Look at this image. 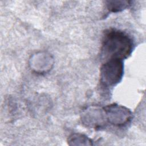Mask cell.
Here are the masks:
<instances>
[{"mask_svg":"<svg viewBox=\"0 0 146 146\" xmlns=\"http://www.w3.org/2000/svg\"><path fill=\"white\" fill-rule=\"evenodd\" d=\"M133 48V40L126 33L116 29H108L104 33L100 50L105 61L110 59H126L130 56Z\"/></svg>","mask_w":146,"mask_h":146,"instance_id":"1","label":"cell"},{"mask_svg":"<svg viewBox=\"0 0 146 146\" xmlns=\"http://www.w3.org/2000/svg\"><path fill=\"white\" fill-rule=\"evenodd\" d=\"M123 60L110 59L105 61L100 68V83L105 87H113L119 83L123 76Z\"/></svg>","mask_w":146,"mask_h":146,"instance_id":"2","label":"cell"},{"mask_svg":"<svg viewBox=\"0 0 146 146\" xmlns=\"http://www.w3.org/2000/svg\"><path fill=\"white\" fill-rule=\"evenodd\" d=\"M107 121L116 127H123L132 119V112L127 107L112 103L103 107Z\"/></svg>","mask_w":146,"mask_h":146,"instance_id":"3","label":"cell"},{"mask_svg":"<svg viewBox=\"0 0 146 146\" xmlns=\"http://www.w3.org/2000/svg\"><path fill=\"white\" fill-rule=\"evenodd\" d=\"M81 120L86 127L96 129L104 127L107 122L103 107L95 106L88 107L83 111Z\"/></svg>","mask_w":146,"mask_h":146,"instance_id":"4","label":"cell"},{"mask_svg":"<svg viewBox=\"0 0 146 146\" xmlns=\"http://www.w3.org/2000/svg\"><path fill=\"white\" fill-rule=\"evenodd\" d=\"M29 64L34 72L38 74H44L51 69L54 64V59L48 52H38L31 56Z\"/></svg>","mask_w":146,"mask_h":146,"instance_id":"5","label":"cell"},{"mask_svg":"<svg viewBox=\"0 0 146 146\" xmlns=\"http://www.w3.org/2000/svg\"><path fill=\"white\" fill-rule=\"evenodd\" d=\"M70 145H92L93 141L87 136L80 133H74L69 136L67 140Z\"/></svg>","mask_w":146,"mask_h":146,"instance_id":"6","label":"cell"},{"mask_svg":"<svg viewBox=\"0 0 146 146\" xmlns=\"http://www.w3.org/2000/svg\"><path fill=\"white\" fill-rule=\"evenodd\" d=\"M107 9L112 13H117L128 8L131 6V1H106Z\"/></svg>","mask_w":146,"mask_h":146,"instance_id":"7","label":"cell"}]
</instances>
